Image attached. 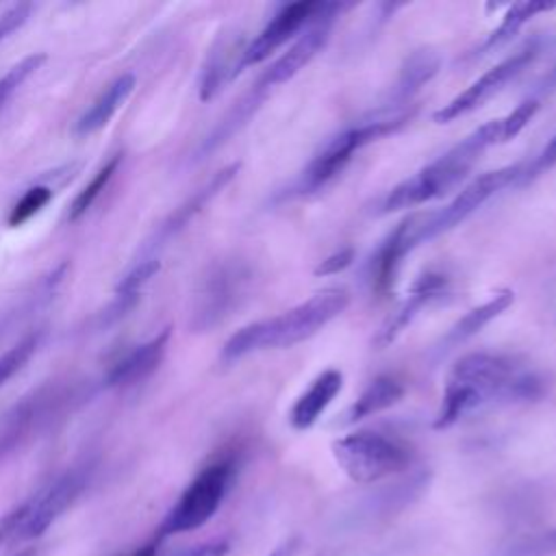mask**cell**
<instances>
[{"instance_id": "obj_1", "label": "cell", "mask_w": 556, "mask_h": 556, "mask_svg": "<svg viewBox=\"0 0 556 556\" xmlns=\"http://www.w3.org/2000/svg\"><path fill=\"white\" fill-rule=\"evenodd\" d=\"M545 391V378L517 356L471 352L452 365L432 426L443 430L486 404L532 402Z\"/></svg>"}, {"instance_id": "obj_2", "label": "cell", "mask_w": 556, "mask_h": 556, "mask_svg": "<svg viewBox=\"0 0 556 556\" xmlns=\"http://www.w3.org/2000/svg\"><path fill=\"white\" fill-rule=\"evenodd\" d=\"M348 302L350 295L345 289H324L280 315L265 317L235 330L224 343L219 358L224 363H235L254 352L293 348L339 317Z\"/></svg>"}, {"instance_id": "obj_3", "label": "cell", "mask_w": 556, "mask_h": 556, "mask_svg": "<svg viewBox=\"0 0 556 556\" xmlns=\"http://www.w3.org/2000/svg\"><path fill=\"white\" fill-rule=\"evenodd\" d=\"M500 143V119L484 122L439 159L415 172L413 176L397 182L382 200L380 211L393 213L402 208H413L430 200H439L460 187L471 167L478 163L480 154L491 146Z\"/></svg>"}, {"instance_id": "obj_4", "label": "cell", "mask_w": 556, "mask_h": 556, "mask_svg": "<svg viewBox=\"0 0 556 556\" xmlns=\"http://www.w3.org/2000/svg\"><path fill=\"white\" fill-rule=\"evenodd\" d=\"M410 115H413L410 104L389 102L387 106H380V109L358 117L356 122H352L350 126H345L343 130H339L337 135L326 139V143L313 154L308 165L298 176L293 191L304 195V193H313V191L326 187L330 180H334L345 169V165L352 161V156L361 148L369 146L371 141H376L380 137H387V135L400 130L410 119Z\"/></svg>"}, {"instance_id": "obj_5", "label": "cell", "mask_w": 556, "mask_h": 556, "mask_svg": "<svg viewBox=\"0 0 556 556\" xmlns=\"http://www.w3.org/2000/svg\"><path fill=\"white\" fill-rule=\"evenodd\" d=\"M254 271L243 258L215 261L198 282L189 311L191 332H211L248 298Z\"/></svg>"}, {"instance_id": "obj_6", "label": "cell", "mask_w": 556, "mask_h": 556, "mask_svg": "<svg viewBox=\"0 0 556 556\" xmlns=\"http://www.w3.org/2000/svg\"><path fill=\"white\" fill-rule=\"evenodd\" d=\"M339 469L358 484L402 473L413 463V450L395 437L376 430H356L332 443Z\"/></svg>"}, {"instance_id": "obj_7", "label": "cell", "mask_w": 556, "mask_h": 556, "mask_svg": "<svg viewBox=\"0 0 556 556\" xmlns=\"http://www.w3.org/2000/svg\"><path fill=\"white\" fill-rule=\"evenodd\" d=\"M235 471L237 465L230 456L213 460L211 465L200 469L198 476L185 486L176 504L169 508V513L163 517L154 539L163 541L167 536L191 532L204 526L222 506Z\"/></svg>"}, {"instance_id": "obj_8", "label": "cell", "mask_w": 556, "mask_h": 556, "mask_svg": "<svg viewBox=\"0 0 556 556\" xmlns=\"http://www.w3.org/2000/svg\"><path fill=\"white\" fill-rule=\"evenodd\" d=\"M523 167L517 165H506L493 172H484L471 182H467L443 208L430 211V213H419V239L430 241L432 237L458 226L465 222L471 213H476L486 200H491L500 189L510 185L515 178H521Z\"/></svg>"}, {"instance_id": "obj_9", "label": "cell", "mask_w": 556, "mask_h": 556, "mask_svg": "<svg viewBox=\"0 0 556 556\" xmlns=\"http://www.w3.org/2000/svg\"><path fill=\"white\" fill-rule=\"evenodd\" d=\"M91 476L89 465H78L61 476H56L50 484L33 493L28 500H24V521L17 530L15 543L30 541L41 536L85 491Z\"/></svg>"}, {"instance_id": "obj_10", "label": "cell", "mask_w": 556, "mask_h": 556, "mask_svg": "<svg viewBox=\"0 0 556 556\" xmlns=\"http://www.w3.org/2000/svg\"><path fill=\"white\" fill-rule=\"evenodd\" d=\"M541 46L539 39H530L519 50L495 63L491 70H486L480 78H476L467 89H463L458 96H454L447 104L437 109L432 113V119L437 124H447L458 119L460 115H467L476 109H480L486 100H491L508 80H513L521 70H526L534 56L539 54Z\"/></svg>"}, {"instance_id": "obj_11", "label": "cell", "mask_w": 556, "mask_h": 556, "mask_svg": "<svg viewBox=\"0 0 556 556\" xmlns=\"http://www.w3.org/2000/svg\"><path fill=\"white\" fill-rule=\"evenodd\" d=\"M339 11L341 4L326 2L324 11L304 28V33H300L298 39L256 78V85L269 91L271 87L291 80L300 70H304L315 59V54L326 46L332 30V22Z\"/></svg>"}, {"instance_id": "obj_12", "label": "cell", "mask_w": 556, "mask_h": 556, "mask_svg": "<svg viewBox=\"0 0 556 556\" xmlns=\"http://www.w3.org/2000/svg\"><path fill=\"white\" fill-rule=\"evenodd\" d=\"M326 2H291L282 4L271 20L261 28V33L245 46L241 56V70L250 65H258L267 61L278 48H282L291 37H295L302 28H306L321 11Z\"/></svg>"}, {"instance_id": "obj_13", "label": "cell", "mask_w": 556, "mask_h": 556, "mask_svg": "<svg viewBox=\"0 0 556 556\" xmlns=\"http://www.w3.org/2000/svg\"><path fill=\"white\" fill-rule=\"evenodd\" d=\"M239 172V163H230L222 169H217L202 187H198L185 202H180L154 230V235L143 243L141 248V256H156V252L169 241L174 239L178 232H182L202 211L204 206L222 193L224 187H228V182L237 176Z\"/></svg>"}, {"instance_id": "obj_14", "label": "cell", "mask_w": 556, "mask_h": 556, "mask_svg": "<svg viewBox=\"0 0 556 556\" xmlns=\"http://www.w3.org/2000/svg\"><path fill=\"white\" fill-rule=\"evenodd\" d=\"M65 400L59 389H39L33 395L24 397L20 404L4 415L0 426V458L13 452L33 430H37L50 415L52 408Z\"/></svg>"}, {"instance_id": "obj_15", "label": "cell", "mask_w": 556, "mask_h": 556, "mask_svg": "<svg viewBox=\"0 0 556 556\" xmlns=\"http://www.w3.org/2000/svg\"><path fill=\"white\" fill-rule=\"evenodd\" d=\"M243 50L245 46L239 33H222L215 37L198 83V96L202 102L213 100L224 85L241 72Z\"/></svg>"}, {"instance_id": "obj_16", "label": "cell", "mask_w": 556, "mask_h": 556, "mask_svg": "<svg viewBox=\"0 0 556 556\" xmlns=\"http://www.w3.org/2000/svg\"><path fill=\"white\" fill-rule=\"evenodd\" d=\"M169 337H172V330L163 328L152 339L135 345L130 352H126L119 361L111 365V369L104 376V384L115 389H126L150 378L165 358Z\"/></svg>"}, {"instance_id": "obj_17", "label": "cell", "mask_w": 556, "mask_h": 556, "mask_svg": "<svg viewBox=\"0 0 556 556\" xmlns=\"http://www.w3.org/2000/svg\"><path fill=\"white\" fill-rule=\"evenodd\" d=\"M417 228V215L406 217L395 226L393 232H389V237L376 250L371 258V287L378 293H384L393 287L402 258L421 243Z\"/></svg>"}, {"instance_id": "obj_18", "label": "cell", "mask_w": 556, "mask_h": 556, "mask_svg": "<svg viewBox=\"0 0 556 556\" xmlns=\"http://www.w3.org/2000/svg\"><path fill=\"white\" fill-rule=\"evenodd\" d=\"M447 291V278L443 274H434L428 271L424 274L410 289L408 298L397 306V311L380 326L374 343L378 348H387L389 343H393L406 328L408 324L419 315L421 308H426L428 304H432L434 300L443 298V293Z\"/></svg>"}, {"instance_id": "obj_19", "label": "cell", "mask_w": 556, "mask_h": 556, "mask_svg": "<svg viewBox=\"0 0 556 556\" xmlns=\"http://www.w3.org/2000/svg\"><path fill=\"white\" fill-rule=\"evenodd\" d=\"M159 271V256H141L126 274L124 278L115 285L113 300L109 306L98 315V328L113 326L122 317H126L137 302L141 300L143 287L150 282V278Z\"/></svg>"}, {"instance_id": "obj_20", "label": "cell", "mask_w": 556, "mask_h": 556, "mask_svg": "<svg viewBox=\"0 0 556 556\" xmlns=\"http://www.w3.org/2000/svg\"><path fill=\"white\" fill-rule=\"evenodd\" d=\"M135 83H137V78L130 72L113 78L98 93V98L83 111V115L76 119L74 132L80 137H87V135L102 130L113 119V115L124 106V102L128 100V96L135 89Z\"/></svg>"}, {"instance_id": "obj_21", "label": "cell", "mask_w": 556, "mask_h": 556, "mask_svg": "<svg viewBox=\"0 0 556 556\" xmlns=\"http://www.w3.org/2000/svg\"><path fill=\"white\" fill-rule=\"evenodd\" d=\"M343 387V374L339 369H326L321 371L308 389L293 402L289 410V421L295 430H308L321 413L330 406V402L337 397V393Z\"/></svg>"}, {"instance_id": "obj_22", "label": "cell", "mask_w": 556, "mask_h": 556, "mask_svg": "<svg viewBox=\"0 0 556 556\" xmlns=\"http://www.w3.org/2000/svg\"><path fill=\"white\" fill-rule=\"evenodd\" d=\"M265 96H267V91L261 89V87L254 83V87H252L245 96H241V98L226 111V115L215 124V128L204 137V141L200 143V148H198V152H195V159H198V161H200V159H206V156L213 154L219 146H224L232 135H237V132L252 119V115L258 111V106H261V102L265 100Z\"/></svg>"}, {"instance_id": "obj_23", "label": "cell", "mask_w": 556, "mask_h": 556, "mask_svg": "<svg viewBox=\"0 0 556 556\" xmlns=\"http://www.w3.org/2000/svg\"><path fill=\"white\" fill-rule=\"evenodd\" d=\"M441 67V59L437 52L432 50H415L410 52L402 67H400V76L393 89V104H410V98L426 85L430 83V78L439 72Z\"/></svg>"}, {"instance_id": "obj_24", "label": "cell", "mask_w": 556, "mask_h": 556, "mask_svg": "<svg viewBox=\"0 0 556 556\" xmlns=\"http://www.w3.org/2000/svg\"><path fill=\"white\" fill-rule=\"evenodd\" d=\"M404 395V384L395 378V376H376L367 389L358 395V400L345 410L343 415V424H354L358 419H365L369 415H376L380 410L391 408L393 404H397Z\"/></svg>"}, {"instance_id": "obj_25", "label": "cell", "mask_w": 556, "mask_h": 556, "mask_svg": "<svg viewBox=\"0 0 556 556\" xmlns=\"http://www.w3.org/2000/svg\"><path fill=\"white\" fill-rule=\"evenodd\" d=\"M515 302V293L504 289V291H497L493 293L486 302H482L480 306L467 311L452 328L450 332L445 334V350L471 339L473 334H478L489 321H493L497 315H502L510 304Z\"/></svg>"}, {"instance_id": "obj_26", "label": "cell", "mask_w": 556, "mask_h": 556, "mask_svg": "<svg viewBox=\"0 0 556 556\" xmlns=\"http://www.w3.org/2000/svg\"><path fill=\"white\" fill-rule=\"evenodd\" d=\"M556 4H547V2H534V0H528V2H515L506 9L500 26L480 43V48L473 52L476 56H482L500 46H504L506 41H510L519 30L521 26L532 20L534 15L543 13V11H552Z\"/></svg>"}, {"instance_id": "obj_27", "label": "cell", "mask_w": 556, "mask_h": 556, "mask_svg": "<svg viewBox=\"0 0 556 556\" xmlns=\"http://www.w3.org/2000/svg\"><path fill=\"white\" fill-rule=\"evenodd\" d=\"M119 163H122V154H113V156L93 174V178L89 180V185H85V187L78 191V195L74 198V202H72V206H70V213H67V219H70V222H76L78 217H83V215L91 208V204L100 198V193L106 189V185H109L111 178L115 176Z\"/></svg>"}, {"instance_id": "obj_28", "label": "cell", "mask_w": 556, "mask_h": 556, "mask_svg": "<svg viewBox=\"0 0 556 556\" xmlns=\"http://www.w3.org/2000/svg\"><path fill=\"white\" fill-rule=\"evenodd\" d=\"M41 339H43L41 330L28 332L26 337H22L17 343H13L9 350L0 354V387H4L20 369H24V365L41 345Z\"/></svg>"}, {"instance_id": "obj_29", "label": "cell", "mask_w": 556, "mask_h": 556, "mask_svg": "<svg viewBox=\"0 0 556 556\" xmlns=\"http://www.w3.org/2000/svg\"><path fill=\"white\" fill-rule=\"evenodd\" d=\"M52 195H54V189L50 185L39 182V185L28 187L22 193V198L11 206V211L7 215V224L11 228H17V226L26 224L30 217H35L52 200Z\"/></svg>"}, {"instance_id": "obj_30", "label": "cell", "mask_w": 556, "mask_h": 556, "mask_svg": "<svg viewBox=\"0 0 556 556\" xmlns=\"http://www.w3.org/2000/svg\"><path fill=\"white\" fill-rule=\"evenodd\" d=\"M43 61H46V54H39V52L24 56L20 63H15L9 72L0 76V111L15 96V91L43 65Z\"/></svg>"}, {"instance_id": "obj_31", "label": "cell", "mask_w": 556, "mask_h": 556, "mask_svg": "<svg viewBox=\"0 0 556 556\" xmlns=\"http://www.w3.org/2000/svg\"><path fill=\"white\" fill-rule=\"evenodd\" d=\"M554 554H556V526L530 536H521L504 549V556H554Z\"/></svg>"}, {"instance_id": "obj_32", "label": "cell", "mask_w": 556, "mask_h": 556, "mask_svg": "<svg viewBox=\"0 0 556 556\" xmlns=\"http://www.w3.org/2000/svg\"><path fill=\"white\" fill-rule=\"evenodd\" d=\"M536 111H539V100L526 98L506 117H500V143L515 139L526 128V124L534 117Z\"/></svg>"}, {"instance_id": "obj_33", "label": "cell", "mask_w": 556, "mask_h": 556, "mask_svg": "<svg viewBox=\"0 0 556 556\" xmlns=\"http://www.w3.org/2000/svg\"><path fill=\"white\" fill-rule=\"evenodd\" d=\"M30 13H33L30 2H17V4L9 7L0 15V41H4L9 35H13L17 28H22L24 22L30 17Z\"/></svg>"}, {"instance_id": "obj_34", "label": "cell", "mask_w": 556, "mask_h": 556, "mask_svg": "<svg viewBox=\"0 0 556 556\" xmlns=\"http://www.w3.org/2000/svg\"><path fill=\"white\" fill-rule=\"evenodd\" d=\"M354 261V250L352 248H341L337 252H332L330 256H326L317 267H315V276H332L343 271L350 263Z\"/></svg>"}, {"instance_id": "obj_35", "label": "cell", "mask_w": 556, "mask_h": 556, "mask_svg": "<svg viewBox=\"0 0 556 556\" xmlns=\"http://www.w3.org/2000/svg\"><path fill=\"white\" fill-rule=\"evenodd\" d=\"M24 513H26V508H24V502H22V504H17L15 508H11L9 513H4L0 517V545L15 543L17 530H20V526L24 521Z\"/></svg>"}, {"instance_id": "obj_36", "label": "cell", "mask_w": 556, "mask_h": 556, "mask_svg": "<svg viewBox=\"0 0 556 556\" xmlns=\"http://www.w3.org/2000/svg\"><path fill=\"white\" fill-rule=\"evenodd\" d=\"M228 554V541L226 539H213L204 543H195L189 547H182L174 552L172 556H226Z\"/></svg>"}, {"instance_id": "obj_37", "label": "cell", "mask_w": 556, "mask_h": 556, "mask_svg": "<svg viewBox=\"0 0 556 556\" xmlns=\"http://www.w3.org/2000/svg\"><path fill=\"white\" fill-rule=\"evenodd\" d=\"M556 165V135L547 141V146L539 152V156L532 161V165L528 167V169H523V174H521V178H530V176H536V174H541V172H545V169H549V167H554Z\"/></svg>"}, {"instance_id": "obj_38", "label": "cell", "mask_w": 556, "mask_h": 556, "mask_svg": "<svg viewBox=\"0 0 556 556\" xmlns=\"http://www.w3.org/2000/svg\"><path fill=\"white\" fill-rule=\"evenodd\" d=\"M300 545H302V541L298 539V536H293V539H287L285 543H280L276 549H271L267 556H295L298 554V549H300Z\"/></svg>"}, {"instance_id": "obj_39", "label": "cell", "mask_w": 556, "mask_h": 556, "mask_svg": "<svg viewBox=\"0 0 556 556\" xmlns=\"http://www.w3.org/2000/svg\"><path fill=\"white\" fill-rule=\"evenodd\" d=\"M156 543H159V541L154 539L152 543H148L146 547H141V549H139L135 556H156Z\"/></svg>"}, {"instance_id": "obj_40", "label": "cell", "mask_w": 556, "mask_h": 556, "mask_svg": "<svg viewBox=\"0 0 556 556\" xmlns=\"http://www.w3.org/2000/svg\"><path fill=\"white\" fill-rule=\"evenodd\" d=\"M545 87H556V65H554V70L549 72V76L545 78Z\"/></svg>"}, {"instance_id": "obj_41", "label": "cell", "mask_w": 556, "mask_h": 556, "mask_svg": "<svg viewBox=\"0 0 556 556\" xmlns=\"http://www.w3.org/2000/svg\"><path fill=\"white\" fill-rule=\"evenodd\" d=\"M13 556H37V549H35V547H24V549H20V552L13 554Z\"/></svg>"}]
</instances>
